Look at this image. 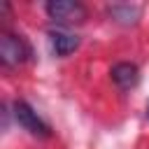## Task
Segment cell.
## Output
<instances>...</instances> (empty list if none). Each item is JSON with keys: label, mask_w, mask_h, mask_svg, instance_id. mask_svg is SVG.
Segmentation results:
<instances>
[{"label": "cell", "mask_w": 149, "mask_h": 149, "mask_svg": "<svg viewBox=\"0 0 149 149\" xmlns=\"http://www.w3.org/2000/svg\"><path fill=\"white\" fill-rule=\"evenodd\" d=\"M147 114H149V105H147Z\"/></svg>", "instance_id": "cell-7"}, {"label": "cell", "mask_w": 149, "mask_h": 149, "mask_svg": "<svg viewBox=\"0 0 149 149\" xmlns=\"http://www.w3.org/2000/svg\"><path fill=\"white\" fill-rule=\"evenodd\" d=\"M28 56H30V47L23 37L12 35V33L0 35V61H2V65H7V68L21 65V63L28 61Z\"/></svg>", "instance_id": "cell-2"}, {"label": "cell", "mask_w": 149, "mask_h": 149, "mask_svg": "<svg viewBox=\"0 0 149 149\" xmlns=\"http://www.w3.org/2000/svg\"><path fill=\"white\" fill-rule=\"evenodd\" d=\"M109 74H112V81H114L121 91H130V88H135L137 81H140V70H137L135 63H116Z\"/></svg>", "instance_id": "cell-4"}, {"label": "cell", "mask_w": 149, "mask_h": 149, "mask_svg": "<svg viewBox=\"0 0 149 149\" xmlns=\"http://www.w3.org/2000/svg\"><path fill=\"white\" fill-rule=\"evenodd\" d=\"M47 14L51 21L61 26H72V23H81L88 16V9L77 0H51L47 2Z\"/></svg>", "instance_id": "cell-1"}, {"label": "cell", "mask_w": 149, "mask_h": 149, "mask_svg": "<svg viewBox=\"0 0 149 149\" xmlns=\"http://www.w3.org/2000/svg\"><path fill=\"white\" fill-rule=\"evenodd\" d=\"M49 44H51V51L56 56H68L79 47V37L63 30V28H56V30L49 33Z\"/></svg>", "instance_id": "cell-5"}, {"label": "cell", "mask_w": 149, "mask_h": 149, "mask_svg": "<svg viewBox=\"0 0 149 149\" xmlns=\"http://www.w3.org/2000/svg\"><path fill=\"white\" fill-rule=\"evenodd\" d=\"M14 112V119H16V123L23 128V130H28L30 135H37V137H47L49 133H51V128H49V123L28 105V102H23V100H16L14 102V107H12Z\"/></svg>", "instance_id": "cell-3"}, {"label": "cell", "mask_w": 149, "mask_h": 149, "mask_svg": "<svg viewBox=\"0 0 149 149\" xmlns=\"http://www.w3.org/2000/svg\"><path fill=\"white\" fill-rule=\"evenodd\" d=\"M107 12H109V16H112L116 23H121V26H135L137 19H140V14H142V9H140L137 5H109Z\"/></svg>", "instance_id": "cell-6"}]
</instances>
